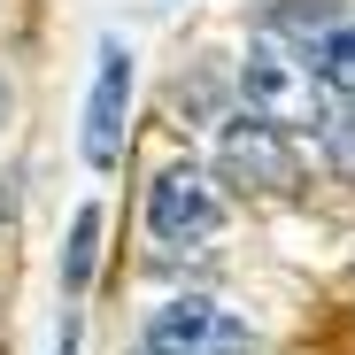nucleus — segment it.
<instances>
[{
    "label": "nucleus",
    "instance_id": "f257e3e1",
    "mask_svg": "<svg viewBox=\"0 0 355 355\" xmlns=\"http://www.w3.org/2000/svg\"><path fill=\"white\" fill-rule=\"evenodd\" d=\"M232 85H240V101H248V116L255 124H278V132H302V124H317L324 132V78L302 62V46H286V39H248V54H240V70H232Z\"/></svg>",
    "mask_w": 355,
    "mask_h": 355
},
{
    "label": "nucleus",
    "instance_id": "f03ea898",
    "mask_svg": "<svg viewBox=\"0 0 355 355\" xmlns=\"http://www.w3.org/2000/svg\"><path fill=\"white\" fill-rule=\"evenodd\" d=\"M139 355H255V324L209 302V293H178L147 317Z\"/></svg>",
    "mask_w": 355,
    "mask_h": 355
},
{
    "label": "nucleus",
    "instance_id": "7ed1b4c3",
    "mask_svg": "<svg viewBox=\"0 0 355 355\" xmlns=\"http://www.w3.org/2000/svg\"><path fill=\"white\" fill-rule=\"evenodd\" d=\"M216 224H224V193L209 186V170L162 162L147 186V232L162 248H193V240H216Z\"/></svg>",
    "mask_w": 355,
    "mask_h": 355
},
{
    "label": "nucleus",
    "instance_id": "20e7f679",
    "mask_svg": "<svg viewBox=\"0 0 355 355\" xmlns=\"http://www.w3.org/2000/svg\"><path fill=\"white\" fill-rule=\"evenodd\" d=\"M216 178L240 186V193H293L302 186V162H293V139L278 124L240 116V124H224V139H216Z\"/></svg>",
    "mask_w": 355,
    "mask_h": 355
},
{
    "label": "nucleus",
    "instance_id": "39448f33",
    "mask_svg": "<svg viewBox=\"0 0 355 355\" xmlns=\"http://www.w3.org/2000/svg\"><path fill=\"white\" fill-rule=\"evenodd\" d=\"M124 108H132V46L101 39V70L85 93V139H78L93 170H116V155H124Z\"/></svg>",
    "mask_w": 355,
    "mask_h": 355
},
{
    "label": "nucleus",
    "instance_id": "423d86ee",
    "mask_svg": "<svg viewBox=\"0 0 355 355\" xmlns=\"http://www.w3.org/2000/svg\"><path fill=\"white\" fill-rule=\"evenodd\" d=\"M347 16H340V0H286V8H270V39H302V54L324 39V31H340Z\"/></svg>",
    "mask_w": 355,
    "mask_h": 355
},
{
    "label": "nucleus",
    "instance_id": "0eeeda50",
    "mask_svg": "<svg viewBox=\"0 0 355 355\" xmlns=\"http://www.w3.org/2000/svg\"><path fill=\"white\" fill-rule=\"evenodd\" d=\"M302 62H309V70H317V78L340 93V101H355V16H347L340 31H324V39L302 54Z\"/></svg>",
    "mask_w": 355,
    "mask_h": 355
},
{
    "label": "nucleus",
    "instance_id": "6e6552de",
    "mask_svg": "<svg viewBox=\"0 0 355 355\" xmlns=\"http://www.w3.org/2000/svg\"><path fill=\"white\" fill-rule=\"evenodd\" d=\"M93 248H101V209L85 201V209L70 216V248H62V293H70V302L93 286Z\"/></svg>",
    "mask_w": 355,
    "mask_h": 355
},
{
    "label": "nucleus",
    "instance_id": "1a4fd4ad",
    "mask_svg": "<svg viewBox=\"0 0 355 355\" xmlns=\"http://www.w3.org/2000/svg\"><path fill=\"white\" fill-rule=\"evenodd\" d=\"M324 155H332V170L355 178V101H340V108L324 116Z\"/></svg>",
    "mask_w": 355,
    "mask_h": 355
},
{
    "label": "nucleus",
    "instance_id": "9d476101",
    "mask_svg": "<svg viewBox=\"0 0 355 355\" xmlns=\"http://www.w3.org/2000/svg\"><path fill=\"white\" fill-rule=\"evenodd\" d=\"M0 116H8V78H0Z\"/></svg>",
    "mask_w": 355,
    "mask_h": 355
},
{
    "label": "nucleus",
    "instance_id": "9b49d317",
    "mask_svg": "<svg viewBox=\"0 0 355 355\" xmlns=\"http://www.w3.org/2000/svg\"><path fill=\"white\" fill-rule=\"evenodd\" d=\"M0 216H8V201H0Z\"/></svg>",
    "mask_w": 355,
    "mask_h": 355
}]
</instances>
